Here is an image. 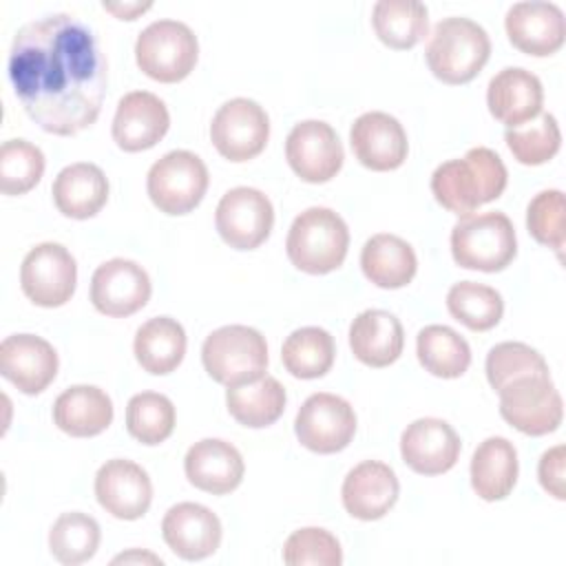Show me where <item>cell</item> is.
<instances>
[{
	"mask_svg": "<svg viewBox=\"0 0 566 566\" xmlns=\"http://www.w3.org/2000/svg\"><path fill=\"white\" fill-rule=\"evenodd\" d=\"M15 97L46 133L69 137L95 124L106 95V60L93 29L73 13L27 22L7 62Z\"/></svg>",
	"mask_w": 566,
	"mask_h": 566,
	"instance_id": "obj_1",
	"label": "cell"
},
{
	"mask_svg": "<svg viewBox=\"0 0 566 566\" xmlns=\"http://www.w3.org/2000/svg\"><path fill=\"white\" fill-rule=\"evenodd\" d=\"M506 181L509 172L502 157L486 146H475L462 159H449L433 170L431 192L444 210L462 217L495 201Z\"/></svg>",
	"mask_w": 566,
	"mask_h": 566,
	"instance_id": "obj_2",
	"label": "cell"
},
{
	"mask_svg": "<svg viewBox=\"0 0 566 566\" xmlns=\"http://www.w3.org/2000/svg\"><path fill=\"white\" fill-rule=\"evenodd\" d=\"M491 40L484 27L471 18H442L424 46L429 71L444 84L471 82L489 62Z\"/></svg>",
	"mask_w": 566,
	"mask_h": 566,
	"instance_id": "obj_3",
	"label": "cell"
},
{
	"mask_svg": "<svg viewBox=\"0 0 566 566\" xmlns=\"http://www.w3.org/2000/svg\"><path fill=\"white\" fill-rule=\"evenodd\" d=\"M349 248L345 219L332 208L303 210L290 226L285 252L292 265L305 274H327L343 265Z\"/></svg>",
	"mask_w": 566,
	"mask_h": 566,
	"instance_id": "obj_4",
	"label": "cell"
},
{
	"mask_svg": "<svg viewBox=\"0 0 566 566\" xmlns=\"http://www.w3.org/2000/svg\"><path fill=\"white\" fill-rule=\"evenodd\" d=\"M515 254V228L504 212L462 214L451 230V256L464 270L500 272Z\"/></svg>",
	"mask_w": 566,
	"mask_h": 566,
	"instance_id": "obj_5",
	"label": "cell"
},
{
	"mask_svg": "<svg viewBox=\"0 0 566 566\" xmlns=\"http://www.w3.org/2000/svg\"><path fill=\"white\" fill-rule=\"evenodd\" d=\"M201 363L208 376L226 387L259 380L268 369L265 336L248 325H223L206 336Z\"/></svg>",
	"mask_w": 566,
	"mask_h": 566,
	"instance_id": "obj_6",
	"label": "cell"
},
{
	"mask_svg": "<svg viewBox=\"0 0 566 566\" xmlns=\"http://www.w3.org/2000/svg\"><path fill=\"white\" fill-rule=\"evenodd\" d=\"M199 57V42L192 29L179 20H155L135 42V60L144 75L161 84L186 80Z\"/></svg>",
	"mask_w": 566,
	"mask_h": 566,
	"instance_id": "obj_7",
	"label": "cell"
},
{
	"mask_svg": "<svg viewBox=\"0 0 566 566\" xmlns=\"http://www.w3.org/2000/svg\"><path fill=\"white\" fill-rule=\"evenodd\" d=\"M208 168L190 150H170L159 157L146 177V190L155 208L164 214H188L208 190Z\"/></svg>",
	"mask_w": 566,
	"mask_h": 566,
	"instance_id": "obj_8",
	"label": "cell"
},
{
	"mask_svg": "<svg viewBox=\"0 0 566 566\" xmlns=\"http://www.w3.org/2000/svg\"><path fill=\"white\" fill-rule=\"evenodd\" d=\"M497 394L500 416L524 436H546L562 424L564 402L551 374L515 378Z\"/></svg>",
	"mask_w": 566,
	"mask_h": 566,
	"instance_id": "obj_9",
	"label": "cell"
},
{
	"mask_svg": "<svg viewBox=\"0 0 566 566\" xmlns=\"http://www.w3.org/2000/svg\"><path fill=\"white\" fill-rule=\"evenodd\" d=\"M77 285L73 254L53 241L38 243L20 265V287L38 307H60L71 301Z\"/></svg>",
	"mask_w": 566,
	"mask_h": 566,
	"instance_id": "obj_10",
	"label": "cell"
},
{
	"mask_svg": "<svg viewBox=\"0 0 566 566\" xmlns=\"http://www.w3.org/2000/svg\"><path fill=\"white\" fill-rule=\"evenodd\" d=\"M210 139L228 161H248L263 153L270 139V117L265 108L248 97L221 104L210 124Z\"/></svg>",
	"mask_w": 566,
	"mask_h": 566,
	"instance_id": "obj_11",
	"label": "cell"
},
{
	"mask_svg": "<svg viewBox=\"0 0 566 566\" xmlns=\"http://www.w3.org/2000/svg\"><path fill=\"white\" fill-rule=\"evenodd\" d=\"M294 433L298 442L314 453H338L356 433L354 407L329 391L312 394L296 411Z\"/></svg>",
	"mask_w": 566,
	"mask_h": 566,
	"instance_id": "obj_12",
	"label": "cell"
},
{
	"mask_svg": "<svg viewBox=\"0 0 566 566\" xmlns=\"http://www.w3.org/2000/svg\"><path fill=\"white\" fill-rule=\"evenodd\" d=\"M214 226L219 237L234 250H254L272 232L274 208L259 188H230L217 203Z\"/></svg>",
	"mask_w": 566,
	"mask_h": 566,
	"instance_id": "obj_13",
	"label": "cell"
},
{
	"mask_svg": "<svg viewBox=\"0 0 566 566\" xmlns=\"http://www.w3.org/2000/svg\"><path fill=\"white\" fill-rule=\"evenodd\" d=\"M285 159L303 181L325 184L343 168L345 153L336 130L327 122L305 119L287 133Z\"/></svg>",
	"mask_w": 566,
	"mask_h": 566,
	"instance_id": "obj_14",
	"label": "cell"
},
{
	"mask_svg": "<svg viewBox=\"0 0 566 566\" xmlns=\"http://www.w3.org/2000/svg\"><path fill=\"white\" fill-rule=\"evenodd\" d=\"M150 292L148 272L130 259L104 261L91 276V303L104 316L122 318L135 314L148 303Z\"/></svg>",
	"mask_w": 566,
	"mask_h": 566,
	"instance_id": "obj_15",
	"label": "cell"
},
{
	"mask_svg": "<svg viewBox=\"0 0 566 566\" xmlns=\"http://www.w3.org/2000/svg\"><path fill=\"white\" fill-rule=\"evenodd\" d=\"M95 497L117 520H139L153 502V482L133 460H106L95 473Z\"/></svg>",
	"mask_w": 566,
	"mask_h": 566,
	"instance_id": "obj_16",
	"label": "cell"
},
{
	"mask_svg": "<svg viewBox=\"0 0 566 566\" xmlns=\"http://www.w3.org/2000/svg\"><path fill=\"white\" fill-rule=\"evenodd\" d=\"M57 352L35 334H11L0 343V374L27 396L42 394L57 376Z\"/></svg>",
	"mask_w": 566,
	"mask_h": 566,
	"instance_id": "obj_17",
	"label": "cell"
},
{
	"mask_svg": "<svg viewBox=\"0 0 566 566\" xmlns=\"http://www.w3.org/2000/svg\"><path fill=\"white\" fill-rule=\"evenodd\" d=\"M460 436L442 418H418L400 436L402 462L420 475H440L460 458Z\"/></svg>",
	"mask_w": 566,
	"mask_h": 566,
	"instance_id": "obj_18",
	"label": "cell"
},
{
	"mask_svg": "<svg viewBox=\"0 0 566 566\" xmlns=\"http://www.w3.org/2000/svg\"><path fill=\"white\" fill-rule=\"evenodd\" d=\"M509 42L533 57H546L562 49L566 38L564 11L555 2H515L504 18Z\"/></svg>",
	"mask_w": 566,
	"mask_h": 566,
	"instance_id": "obj_19",
	"label": "cell"
},
{
	"mask_svg": "<svg viewBox=\"0 0 566 566\" xmlns=\"http://www.w3.org/2000/svg\"><path fill=\"white\" fill-rule=\"evenodd\" d=\"M349 144L356 159L376 172L400 168L409 153L402 124L382 111H369L356 117L349 130Z\"/></svg>",
	"mask_w": 566,
	"mask_h": 566,
	"instance_id": "obj_20",
	"label": "cell"
},
{
	"mask_svg": "<svg viewBox=\"0 0 566 566\" xmlns=\"http://www.w3.org/2000/svg\"><path fill=\"white\" fill-rule=\"evenodd\" d=\"M400 495L396 471L380 460H363L343 480L340 500L345 511L363 522L385 517Z\"/></svg>",
	"mask_w": 566,
	"mask_h": 566,
	"instance_id": "obj_21",
	"label": "cell"
},
{
	"mask_svg": "<svg viewBox=\"0 0 566 566\" xmlns=\"http://www.w3.org/2000/svg\"><path fill=\"white\" fill-rule=\"evenodd\" d=\"M221 533L223 528L217 513L197 502H179L170 506L161 520L164 542L186 562L210 557L221 544Z\"/></svg>",
	"mask_w": 566,
	"mask_h": 566,
	"instance_id": "obj_22",
	"label": "cell"
},
{
	"mask_svg": "<svg viewBox=\"0 0 566 566\" xmlns=\"http://www.w3.org/2000/svg\"><path fill=\"white\" fill-rule=\"evenodd\" d=\"M170 126V113L155 93L130 91L117 102L111 135L126 153L153 148Z\"/></svg>",
	"mask_w": 566,
	"mask_h": 566,
	"instance_id": "obj_23",
	"label": "cell"
},
{
	"mask_svg": "<svg viewBox=\"0 0 566 566\" xmlns=\"http://www.w3.org/2000/svg\"><path fill=\"white\" fill-rule=\"evenodd\" d=\"M544 88L535 73L522 66L497 71L486 86L489 113L506 128L533 122L542 113Z\"/></svg>",
	"mask_w": 566,
	"mask_h": 566,
	"instance_id": "obj_24",
	"label": "cell"
},
{
	"mask_svg": "<svg viewBox=\"0 0 566 566\" xmlns=\"http://www.w3.org/2000/svg\"><path fill=\"white\" fill-rule=\"evenodd\" d=\"M184 471L195 489L226 495L241 484L245 464L234 444L221 438H203L186 451Z\"/></svg>",
	"mask_w": 566,
	"mask_h": 566,
	"instance_id": "obj_25",
	"label": "cell"
},
{
	"mask_svg": "<svg viewBox=\"0 0 566 566\" xmlns=\"http://www.w3.org/2000/svg\"><path fill=\"white\" fill-rule=\"evenodd\" d=\"M55 208L69 219H91L108 201V179L104 170L88 161L62 168L51 186Z\"/></svg>",
	"mask_w": 566,
	"mask_h": 566,
	"instance_id": "obj_26",
	"label": "cell"
},
{
	"mask_svg": "<svg viewBox=\"0 0 566 566\" xmlns=\"http://www.w3.org/2000/svg\"><path fill=\"white\" fill-rule=\"evenodd\" d=\"M349 347L363 365L387 367L402 354V325L391 312L365 310L349 325Z\"/></svg>",
	"mask_w": 566,
	"mask_h": 566,
	"instance_id": "obj_27",
	"label": "cell"
},
{
	"mask_svg": "<svg viewBox=\"0 0 566 566\" xmlns=\"http://www.w3.org/2000/svg\"><path fill=\"white\" fill-rule=\"evenodd\" d=\"M53 422L73 438H93L113 422V400L95 385H73L55 398Z\"/></svg>",
	"mask_w": 566,
	"mask_h": 566,
	"instance_id": "obj_28",
	"label": "cell"
},
{
	"mask_svg": "<svg viewBox=\"0 0 566 566\" xmlns=\"http://www.w3.org/2000/svg\"><path fill=\"white\" fill-rule=\"evenodd\" d=\"M471 486L484 502H497L504 500L520 473L517 451L511 440L502 436H491L482 440L471 458Z\"/></svg>",
	"mask_w": 566,
	"mask_h": 566,
	"instance_id": "obj_29",
	"label": "cell"
},
{
	"mask_svg": "<svg viewBox=\"0 0 566 566\" xmlns=\"http://www.w3.org/2000/svg\"><path fill=\"white\" fill-rule=\"evenodd\" d=\"M360 268L374 285L382 290H398L416 276L418 259L405 239L380 232L365 241L360 250Z\"/></svg>",
	"mask_w": 566,
	"mask_h": 566,
	"instance_id": "obj_30",
	"label": "cell"
},
{
	"mask_svg": "<svg viewBox=\"0 0 566 566\" xmlns=\"http://www.w3.org/2000/svg\"><path fill=\"white\" fill-rule=\"evenodd\" d=\"M184 325L170 316H153L139 325L133 352L139 367L153 376L175 371L186 356Z\"/></svg>",
	"mask_w": 566,
	"mask_h": 566,
	"instance_id": "obj_31",
	"label": "cell"
},
{
	"mask_svg": "<svg viewBox=\"0 0 566 566\" xmlns=\"http://www.w3.org/2000/svg\"><path fill=\"white\" fill-rule=\"evenodd\" d=\"M285 387L274 376H261L259 380L228 387L226 407L230 416L250 429H263L274 424L285 411Z\"/></svg>",
	"mask_w": 566,
	"mask_h": 566,
	"instance_id": "obj_32",
	"label": "cell"
},
{
	"mask_svg": "<svg viewBox=\"0 0 566 566\" xmlns=\"http://www.w3.org/2000/svg\"><path fill=\"white\" fill-rule=\"evenodd\" d=\"M371 24L389 49H411L429 31V11L418 0H378L371 9Z\"/></svg>",
	"mask_w": 566,
	"mask_h": 566,
	"instance_id": "obj_33",
	"label": "cell"
},
{
	"mask_svg": "<svg viewBox=\"0 0 566 566\" xmlns=\"http://www.w3.org/2000/svg\"><path fill=\"white\" fill-rule=\"evenodd\" d=\"M416 354L424 371L438 378H460L471 365L469 343L447 325H427L416 336Z\"/></svg>",
	"mask_w": 566,
	"mask_h": 566,
	"instance_id": "obj_34",
	"label": "cell"
},
{
	"mask_svg": "<svg viewBox=\"0 0 566 566\" xmlns=\"http://www.w3.org/2000/svg\"><path fill=\"white\" fill-rule=\"evenodd\" d=\"M336 358L334 336L323 327L294 329L281 347L283 367L301 380H314L325 376Z\"/></svg>",
	"mask_w": 566,
	"mask_h": 566,
	"instance_id": "obj_35",
	"label": "cell"
},
{
	"mask_svg": "<svg viewBox=\"0 0 566 566\" xmlns=\"http://www.w3.org/2000/svg\"><path fill=\"white\" fill-rule=\"evenodd\" d=\"M99 524L82 511L62 513L49 531V551L64 566L88 562L99 548Z\"/></svg>",
	"mask_w": 566,
	"mask_h": 566,
	"instance_id": "obj_36",
	"label": "cell"
},
{
	"mask_svg": "<svg viewBox=\"0 0 566 566\" xmlns=\"http://www.w3.org/2000/svg\"><path fill=\"white\" fill-rule=\"evenodd\" d=\"M449 314L473 332H486L495 327L504 314L502 294L484 283L460 281L447 292Z\"/></svg>",
	"mask_w": 566,
	"mask_h": 566,
	"instance_id": "obj_37",
	"label": "cell"
},
{
	"mask_svg": "<svg viewBox=\"0 0 566 566\" xmlns=\"http://www.w3.org/2000/svg\"><path fill=\"white\" fill-rule=\"evenodd\" d=\"M175 405L168 396L157 391L135 394L126 405V429L142 444H159L170 438L175 429Z\"/></svg>",
	"mask_w": 566,
	"mask_h": 566,
	"instance_id": "obj_38",
	"label": "cell"
},
{
	"mask_svg": "<svg viewBox=\"0 0 566 566\" xmlns=\"http://www.w3.org/2000/svg\"><path fill=\"white\" fill-rule=\"evenodd\" d=\"M504 142L520 164L542 166L557 155L562 146V130L553 113H539L531 124L506 128Z\"/></svg>",
	"mask_w": 566,
	"mask_h": 566,
	"instance_id": "obj_39",
	"label": "cell"
},
{
	"mask_svg": "<svg viewBox=\"0 0 566 566\" xmlns=\"http://www.w3.org/2000/svg\"><path fill=\"white\" fill-rule=\"evenodd\" d=\"M44 153L27 139H7L0 146V190L18 197L35 188L44 175Z\"/></svg>",
	"mask_w": 566,
	"mask_h": 566,
	"instance_id": "obj_40",
	"label": "cell"
},
{
	"mask_svg": "<svg viewBox=\"0 0 566 566\" xmlns=\"http://www.w3.org/2000/svg\"><path fill=\"white\" fill-rule=\"evenodd\" d=\"M484 371H486L489 385L495 391H500L504 385L522 376L551 374L544 356L531 345L517 343V340H504L491 347V352L486 354Z\"/></svg>",
	"mask_w": 566,
	"mask_h": 566,
	"instance_id": "obj_41",
	"label": "cell"
},
{
	"mask_svg": "<svg viewBox=\"0 0 566 566\" xmlns=\"http://www.w3.org/2000/svg\"><path fill=\"white\" fill-rule=\"evenodd\" d=\"M564 219H566V199H564L562 190L548 188V190L537 192L528 201L526 228H528L531 237L537 243L553 248L559 259H562L564 241H566Z\"/></svg>",
	"mask_w": 566,
	"mask_h": 566,
	"instance_id": "obj_42",
	"label": "cell"
},
{
	"mask_svg": "<svg viewBox=\"0 0 566 566\" xmlns=\"http://www.w3.org/2000/svg\"><path fill=\"white\" fill-rule=\"evenodd\" d=\"M283 562L287 566H340V542L318 526L298 528L283 544Z\"/></svg>",
	"mask_w": 566,
	"mask_h": 566,
	"instance_id": "obj_43",
	"label": "cell"
},
{
	"mask_svg": "<svg viewBox=\"0 0 566 566\" xmlns=\"http://www.w3.org/2000/svg\"><path fill=\"white\" fill-rule=\"evenodd\" d=\"M542 489L555 500H566V447L555 444L542 453L537 464Z\"/></svg>",
	"mask_w": 566,
	"mask_h": 566,
	"instance_id": "obj_44",
	"label": "cell"
},
{
	"mask_svg": "<svg viewBox=\"0 0 566 566\" xmlns=\"http://www.w3.org/2000/svg\"><path fill=\"white\" fill-rule=\"evenodd\" d=\"M150 7H153V2H102V9L113 13L119 20H135Z\"/></svg>",
	"mask_w": 566,
	"mask_h": 566,
	"instance_id": "obj_45",
	"label": "cell"
},
{
	"mask_svg": "<svg viewBox=\"0 0 566 566\" xmlns=\"http://www.w3.org/2000/svg\"><path fill=\"white\" fill-rule=\"evenodd\" d=\"M113 564H157V566H161L164 559L157 557V555H153V553H148V551L133 548V551H128V553H122V555L113 557Z\"/></svg>",
	"mask_w": 566,
	"mask_h": 566,
	"instance_id": "obj_46",
	"label": "cell"
}]
</instances>
